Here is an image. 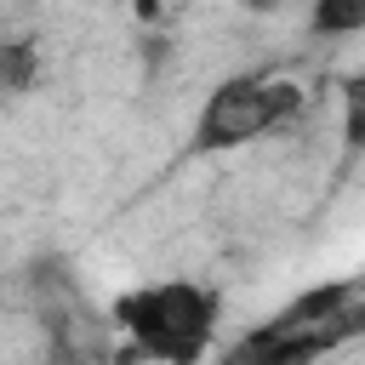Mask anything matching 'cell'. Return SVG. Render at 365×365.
<instances>
[{
	"mask_svg": "<svg viewBox=\"0 0 365 365\" xmlns=\"http://www.w3.org/2000/svg\"><path fill=\"white\" fill-rule=\"evenodd\" d=\"M114 325L154 365H200L217 336V291L194 279H154L114 297Z\"/></svg>",
	"mask_w": 365,
	"mask_h": 365,
	"instance_id": "1",
	"label": "cell"
},
{
	"mask_svg": "<svg viewBox=\"0 0 365 365\" xmlns=\"http://www.w3.org/2000/svg\"><path fill=\"white\" fill-rule=\"evenodd\" d=\"M302 86L274 80V74H228L222 86H211V97L194 114V154H228L245 148L279 125H291L302 114Z\"/></svg>",
	"mask_w": 365,
	"mask_h": 365,
	"instance_id": "2",
	"label": "cell"
},
{
	"mask_svg": "<svg viewBox=\"0 0 365 365\" xmlns=\"http://www.w3.org/2000/svg\"><path fill=\"white\" fill-rule=\"evenodd\" d=\"M308 29L314 34H359L365 0H308Z\"/></svg>",
	"mask_w": 365,
	"mask_h": 365,
	"instance_id": "3",
	"label": "cell"
},
{
	"mask_svg": "<svg viewBox=\"0 0 365 365\" xmlns=\"http://www.w3.org/2000/svg\"><path fill=\"white\" fill-rule=\"evenodd\" d=\"M336 103H342V143L365 148V68L336 86Z\"/></svg>",
	"mask_w": 365,
	"mask_h": 365,
	"instance_id": "4",
	"label": "cell"
},
{
	"mask_svg": "<svg viewBox=\"0 0 365 365\" xmlns=\"http://www.w3.org/2000/svg\"><path fill=\"white\" fill-rule=\"evenodd\" d=\"M245 6H251V11H279L285 0H245Z\"/></svg>",
	"mask_w": 365,
	"mask_h": 365,
	"instance_id": "5",
	"label": "cell"
}]
</instances>
